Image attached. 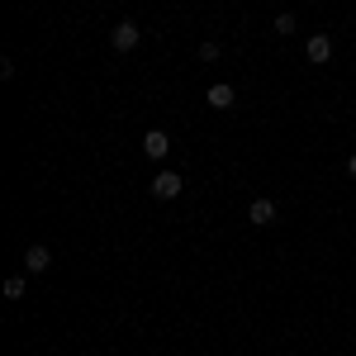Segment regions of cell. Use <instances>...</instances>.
<instances>
[{
    "mask_svg": "<svg viewBox=\"0 0 356 356\" xmlns=\"http://www.w3.org/2000/svg\"><path fill=\"white\" fill-rule=\"evenodd\" d=\"M143 152H147L152 162H162L166 152H171V138H166L162 129H147V134H143Z\"/></svg>",
    "mask_w": 356,
    "mask_h": 356,
    "instance_id": "277c9868",
    "label": "cell"
},
{
    "mask_svg": "<svg viewBox=\"0 0 356 356\" xmlns=\"http://www.w3.org/2000/svg\"><path fill=\"white\" fill-rule=\"evenodd\" d=\"M0 295H5L10 304H15V300H24V275H10V280L0 285Z\"/></svg>",
    "mask_w": 356,
    "mask_h": 356,
    "instance_id": "ba28073f",
    "label": "cell"
},
{
    "mask_svg": "<svg viewBox=\"0 0 356 356\" xmlns=\"http://www.w3.org/2000/svg\"><path fill=\"white\" fill-rule=\"evenodd\" d=\"M181 186H186L181 171H157V176H152V195H157V200H176Z\"/></svg>",
    "mask_w": 356,
    "mask_h": 356,
    "instance_id": "7a4b0ae2",
    "label": "cell"
},
{
    "mask_svg": "<svg viewBox=\"0 0 356 356\" xmlns=\"http://www.w3.org/2000/svg\"><path fill=\"white\" fill-rule=\"evenodd\" d=\"M295 15H275V33H280V38H290V33H295Z\"/></svg>",
    "mask_w": 356,
    "mask_h": 356,
    "instance_id": "9c48e42d",
    "label": "cell"
},
{
    "mask_svg": "<svg viewBox=\"0 0 356 356\" xmlns=\"http://www.w3.org/2000/svg\"><path fill=\"white\" fill-rule=\"evenodd\" d=\"M347 171H352V176H356V152H352V157H347Z\"/></svg>",
    "mask_w": 356,
    "mask_h": 356,
    "instance_id": "30bf717a",
    "label": "cell"
},
{
    "mask_svg": "<svg viewBox=\"0 0 356 356\" xmlns=\"http://www.w3.org/2000/svg\"><path fill=\"white\" fill-rule=\"evenodd\" d=\"M247 219L257 223V228H266V223H275V200H266V195H257V200L247 204Z\"/></svg>",
    "mask_w": 356,
    "mask_h": 356,
    "instance_id": "5b68a950",
    "label": "cell"
},
{
    "mask_svg": "<svg viewBox=\"0 0 356 356\" xmlns=\"http://www.w3.org/2000/svg\"><path fill=\"white\" fill-rule=\"evenodd\" d=\"M304 57H309L314 67H323V62H332V38H328V33H314V38L304 43Z\"/></svg>",
    "mask_w": 356,
    "mask_h": 356,
    "instance_id": "3957f363",
    "label": "cell"
},
{
    "mask_svg": "<svg viewBox=\"0 0 356 356\" xmlns=\"http://www.w3.org/2000/svg\"><path fill=\"white\" fill-rule=\"evenodd\" d=\"M138 43H143V29H138L134 19H119V24L110 29V48L114 53H134Z\"/></svg>",
    "mask_w": 356,
    "mask_h": 356,
    "instance_id": "6da1fadb",
    "label": "cell"
},
{
    "mask_svg": "<svg viewBox=\"0 0 356 356\" xmlns=\"http://www.w3.org/2000/svg\"><path fill=\"white\" fill-rule=\"evenodd\" d=\"M204 100H209L214 110H233V100H238V90H233L228 81H214L209 90H204Z\"/></svg>",
    "mask_w": 356,
    "mask_h": 356,
    "instance_id": "8992f818",
    "label": "cell"
},
{
    "mask_svg": "<svg viewBox=\"0 0 356 356\" xmlns=\"http://www.w3.org/2000/svg\"><path fill=\"white\" fill-rule=\"evenodd\" d=\"M24 266H29L33 275H38V271H48V266H53V252H48L43 243H33V247L24 252Z\"/></svg>",
    "mask_w": 356,
    "mask_h": 356,
    "instance_id": "52a82bcc",
    "label": "cell"
}]
</instances>
